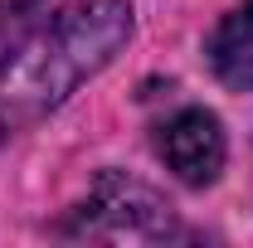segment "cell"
<instances>
[{
	"mask_svg": "<svg viewBox=\"0 0 253 248\" xmlns=\"http://www.w3.org/2000/svg\"><path fill=\"white\" fill-rule=\"evenodd\" d=\"M156 156L166 170L190 190H205L219 180L224 156H229V136H224L219 117L210 107H180L156 126Z\"/></svg>",
	"mask_w": 253,
	"mask_h": 248,
	"instance_id": "cell-3",
	"label": "cell"
},
{
	"mask_svg": "<svg viewBox=\"0 0 253 248\" xmlns=\"http://www.w3.org/2000/svg\"><path fill=\"white\" fill-rule=\"evenodd\" d=\"M131 39L126 0H68L49 25L0 59V131L49 117L88 78H97Z\"/></svg>",
	"mask_w": 253,
	"mask_h": 248,
	"instance_id": "cell-1",
	"label": "cell"
},
{
	"mask_svg": "<svg viewBox=\"0 0 253 248\" xmlns=\"http://www.w3.org/2000/svg\"><path fill=\"white\" fill-rule=\"evenodd\" d=\"M44 0H0V59L20 44V34L30 30V20L39 15Z\"/></svg>",
	"mask_w": 253,
	"mask_h": 248,
	"instance_id": "cell-5",
	"label": "cell"
},
{
	"mask_svg": "<svg viewBox=\"0 0 253 248\" xmlns=\"http://www.w3.org/2000/svg\"><path fill=\"white\" fill-rule=\"evenodd\" d=\"M210 68L224 88L253 93V0L234 5L229 15H219V25L210 30Z\"/></svg>",
	"mask_w": 253,
	"mask_h": 248,
	"instance_id": "cell-4",
	"label": "cell"
},
{
	"mask_svg": "<svg viewBox=\"0 0 253 248\" xmlns=\"http://www.w3.org/2000/svg\"><path fill=\"white\" fill-rule=\"evenodd\" d=\"M63 234L68 239H97V244H166V239H185L175 209L146 180L122 175V170H102L97 175L88 200L73 205Z\"/></svg>",
	"mask_w": 253,
	"mask_h": 248,
	"instance_id": "cell-2",
	"label": "cell"
}]
</instances>
